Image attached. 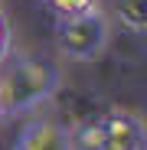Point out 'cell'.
Wrapping results in <instances>:
<instances>
[{"label":"cell","mask_w":147,"mask_h":150,"mask_svg":"<svg viewBox=\"0 0 147 150\" xmlns=\"http://www.w3.org/2000/svg\"><path fill=\"white\" fill-rule=\"evenodd\" d=\"M10 56V23H7V13L0 10V62Z\"/></svg>","instance_id":"52a82bcc"},{"label":"cell","mask_w":147,"mask_h":150,"mask_svg":"<svg viewBox=\"0 0 147 150\" xmlns=\"http://www.w3.org/2000/svg\"><path fill=\"white\" fill-rule=\"evenodd\" d=\"M59 91V69L36 56H7L0 62V111L20 117L36 111Z\"/></svg>","instance_id":"6da1fadb"},{"label":"cell","mask_w":147,"mask_h":150,"mask_svg":"<svg viewBox=\"0 0 147 150\" xmlns=\"http://www.w3.org/2000/svg\"><path fill=\"white\" fill-rule=\"evenodd\" d=\"M69 137L72 150H144V124L131 111L111 108L82 121Z\"/></svg>","instance_id":"7a4b0ae2"},{"label":"cell","mask_w":147,"mask_h":150,"mask_svg":"<svg viewBox=\"0 0 147 150\" xmlns=\"http://www.w3.org/2000/svg\"><path fill=\"white\" fill-rule=\"evenodd\" d=\"M0 124H4V111H0Z\"/></svg>","instance_id":"ba28073f"},{"label":"cell","mask_w":147,"mask_h":150,"mask_svg":"<svg viewBox=\"0 0 147 150\" xmlns=\"http://www.w3.org/2000/svg\"><path fill=\"white\" fill-rule=\"evenodd\" d=\"M46 7L56 13V20H65V16H85L102 10V0H46Z\"/></svg>","instance_id":"8992f818"},{"label":"cell","mask_w":147,"mask_h":150,"mask_svg":"<svg viewBox=\"0 0 147 150\" xmlns=\"http://www.w3.org/2000/svg\"><path fill=\"white\" fill-rule=\"evenodd\" d=\"M114 20L121 23V30L144 36V0H118Z\"/></svg>","instance_id":"5b68a950"},{"label":"cell","mask_w":147,"mask_h":150,"mask_svg":"<svg viewBox=\"0 0 147 150\" xmlns=\"http://www.w3.org/2000/svg\"><path fill=\"white\" fill-rule=\"evenodd\" d=\"M53 36H56V49L65 59L92 62L111 42V20L105 10H95L85 16H65V20H56Z\"/></svg>","instance_id":"3957f363"},{"label":"cell","mask_w":147,"mask_h":150,"mask_svg":"<svg viewBox=\"0 0 147 150\" xmlns=\"http://www.w3.org/2000/svg\"><path fill=\"white\" fill-rule=\"evenodd\" d=\"M13 150H72L69 127L56 117H33L23 124L13 140Z\"/></svg>","instance_id":"277c9868"}]
</instances>
